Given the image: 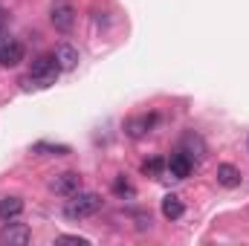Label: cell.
I'll return each mask as SVG.
<instances>
[{
  "label": "cell",
  "mask_w": 249,
  "mask_h": 246,
  "mask_svg": "<svg viewBox=\"0 0 249 246\" xmlns=\"http://www.w3.org/2000/svg\"><path fill=\"white\" fill-rule=\"evenodd\" d=\"M61 75V64L55 61V55H38L32 61L29 75L20 78V87L23 90H44V87H53Z\"/></svg>",
  "instance_id": "6da1fadb"
},
{
  "label": "cell",
  "mask_w": 249,
  "mask_h": 246,
  "mask_svg": "<svg viewBox=\"0 0 249 246\" xmlns=\"http://www.w3.org/2000/svg\"><path fill=\"white\" fill-rule=\"evenodd\" d=\"M102 197L96 194V191H75L70 200H67V206H64V217L67 220H81V217H90V214H96L99 209H102Z\"/></svg>",
  "instance_id": "7a4b0ae2"
},
{
  "label": "cell",
  "mask_w": 249,
  "mask_h": 246,
  "mask_svg": "<svg viewBox=\"0 0 249 246\" xmlns=\"http://www.w3.org/2000/svg\"><path fill=\"white\" fill-rule=\"evenodd\" d=\"M50 20H53V26H55L58 32L67 35V32L75 26V9H72V3H67V0H55L53 9H50Z\"/></svg>",
  "instance_id": "3957f363"
},
{
  "label": "cell",
  "mask_w": 249,
  "mask_h": 246,
  "mask_svg": "<svg viewBox=\"0 0 249 246\" xmlns=\"http://www.w3.org/2000/svg\"><path fill=\"white\" fill-rule=\"evenodd\" d=\"M32 241V232L26 223H18V220H6V226L0 229V244L9 246H26Z\"/></svg>",
  "instance_id": "277c9868"
},
{
  "label": "cell",
  "mask_w": 249,
  "mask_h": 246,
  "mask_svg": "<svg viewBox=\"0 0 249 246\" xmlns=\"http://www.w3.org/2000/svg\"><path fill=\"white\" fill-rule=\"evenodd\" d=\"M23 61V44L12 35H0V67H18Z\"/></svg>",
  "instance_id": "5b68a950"
},
{
  "label": "cell",
  "mask_w": 249,
  "mask_h": 246,
  "mask_svg": "<svg viewBox=\"0 0 249 246\" xmlns=\"http://www.w3.org/2000/svg\"><path fill=\"white\" fill-rule=\"evenodd\" d=\"M50 188L61 197H72L75 191H81V174L78 171H61L50 180Z\"/></svg>",
  "instance_id": "8992f818"
},
{
  "label": "cell",
  "mask_w": 249,
  "mask_h": 246,
  "mask_svg": "<svg viewBox=\"0 0 249 246\" xmlns=\"http://www.w3.org/2000/svg\"><path fill=\"white\" fill-rule=\"evenodd\" d=\"M165 168L171 171L174 180H186L188 174H191V168H194V159L188 157L186 151H174V154L168 157V165H165Z\"/></svg>",
  "instance_id": "52a82bcc"
},
{
  "label": "cell",
  "mask_w": 249,
  "mask_h": 246,
  "mask_svg": "<svg viewBox=\"0 0 249 246\" xmlns=\"http://www.w3.org/2000/svg\"><path fill=\"white\" fill-rule=\"evenodd\" d=\"M160 122V116L157 113H148V116H133V119H127L124 122V133L130 136V139H139V136H145L148 130H154V124Z\"/></svg>",
  "instance_id": "ba28073f"
},
{
  "label": "cell",
  "mask_w": 249,
  "mask_h": 246,
  "mask_svg": "<svg viewBox=\"0 0 249 246\" xmlns=\"http://www.w3.org/2000/svg\"><path fill=\"white\" fill-rule=\"evenodd\" d=\"M244 180V174H241V168H235L232 162H220L217 165V183L223 185V188H238Z\"/></svg>",
  "instance_id": "9c48e42d"
},
{
  "label": "cell",
  "mask_w": 249,
  "mask_h": 246,
  "mask_svg": "<svg viewBox=\"0 0 249 246\" xmlns=\"http://www.w3.org/2000/svg\"><path fill=\"white\" fill-rule=\"evenodd\" d=\"M23 214V200L20 197H3L0 200V220H18Z\"/></svg>",
  "instance_id": "30bf717a"
},
{
  "label": "cell",
  "mask_w": 249,
  "mask_h": 246,
  "mask_svg": "<svg viewBox=\"0 0 249 246\" xmlns=\"http://www.w3.org/2000/svg\"><path fill=\"white\" fill-rule=\"evenodd\" d=\"M53 55H55V61L61 64V70H72V67L78 64V50H75L72 44H58Z\"/></svg>",
  "instance_id": "8fae6325"
},
{
  "label": "cell",
  "mask_w": 249,
  "mask_h": 246,
  "mask_svg": "<svg viewBox=\"0 0 249 246\" xmlns=\"http://www.w3.org/2000/svg\"><path fill=\"white\" fill-rule=\"evenodd\" d=\"M180 151H186L191 159H203V157H206V142H203L197 133H186V136H183V148H180Z\"/></svg>",
  "instance_id": "7c38bea8"
},
{
  "label": "cell",
  "mask_w": 249,
  "mask_h": 246,
  "mask_svg": "<svg viewBox=\"0 0 249 246\" xmlns=\"http://www.w3.org/2000/svg\"><path fill=\"white\" fill-rule=\"evenodd\" d=\"M162 214H165L168 220H180V217L186 214V206H183V200H180L177 194H168V197H162Z\"/></svg>",
  "instance_id": "4fadbf2b"
},
{
  "label": "cell",
  "mask_w": 249,
  "mask_h": 246,
  "mask_svg": "<svg viewBox=\"0 0 249 246\" xmlns=\"http://www.w3.org/2000/svg\"><path fill=\"white\" fill-rule=\"evenodd\" d=\"M32 154H47V157H67L72 154L70 145H58V142H35L32 145Z\"/></svg>",
  "instance_id": "5bb4252c"
},
{
  "label": "cell",
  "mask_w": 249,
  "mask_h": 246,
  "mask_svg": "<svg viewBox=\"0 0 249 246\" xmlns=\"http://www.w3.org/2000/svg\"><path fill=\"white\" fill-rule=\"evenodd\" d=\"M165 165H168V159H162V157H154V159H148V162L142 165V171H145V174H151V177H160V174L165 171Z\"/></svg>",
  "instance_id": "9a60e30c"
},
{
  "label": "cell",
  "mask_w": 249,
  "mask_h": 246,
  "mask_svg": "<svg viewBox=\"0 0 249 246\" xmlns=\"http://www.w3.org/2000/svg\"><path fill=\"white\" fill-rule=\"evenodd\" d=\"M113 191H116V197H136V188L127 183L124 177H116L113 180Z\"/></svg>",
  "instance_id": "2e32d148"
},
{
  "label": "cell",
  "mask_w": 249,
  "mask_h": 246,
  "mask_svg": "<svg viewBox=\"0 0 249 246\" xmlns=\"http://www.w3.org/2000/svg\"><path fill=\"white\" fill-rule=\"evenodd\" d=\"M55 241H58V244H78V246L90 244V241H87V238H81V235H58Z\"/></svg>",
  "instance_id": "e0dca14e"
},
{
  "label": "cell",
  "mask_w": 249,
  "mask_h": 246,
  "mask_svg": "<svg viewBox=\"0 0 249 246\" xmlns=\"http://www.w3.org/2000/svg\"><path fill=\"white\" fill-rule=\"evenodd\" d=\"M247 148H249V136H247Z\"/></svg>",
  "instance_id": "ac0fdd59"
}]
</instances>
